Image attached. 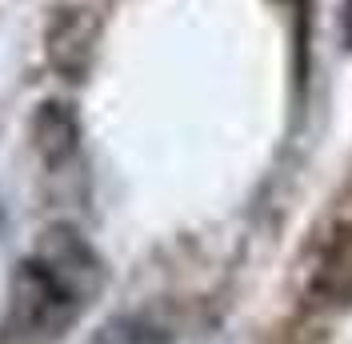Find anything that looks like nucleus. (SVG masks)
<instances>
[{"label": "nucleus", "mask_w": 352, "mask_h": 344, "mask_svg": "<svg viewBox=\"0 0 352 344\" xmlns=\"http://www.w3.org/2000/svg\"><path fill=\"white\" fill-rule=\"evenodd\" d=\"M316 297L324 304H352V224L329 240L316 268Z\"/></svg>", "instance_id": "1"}, {"label": "nucleus", "mask_w": 352, "mask_h": 344, "mask_svg": "<svg viewBox=\"0 0 352 344\" xmlns=\"http://www.w3.org/2000/svg\"><path fill=\"white\" fill-rule=\"evenodd\" d=\"M340 32H344V44L352 48V0H344V12H340Z\"/></svg>", "instance_id": "2"}]
</instances>
